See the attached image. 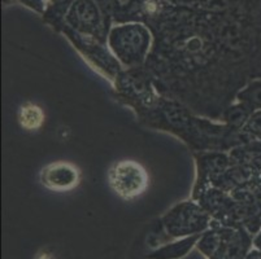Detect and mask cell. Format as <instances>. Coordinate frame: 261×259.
Wrapping results in <instances>:
<instances>
[{"mask_svg":"<svg viewBox=\"0 0 261 259\" xmlns=\"http://www.w3.org/2000/svg\"><path fill=\"white\" fill-rule=\"evenodd\" d=\"M247 101H250L252 105L261 106V83H257L247 91L246 94Z\"/></svg>","mask_w":261,"mask_h":259,"instance_id":"cell-4","label":"cell"},{"mask_svg":"<svg viewBox=\"0 0 261 259\" xmlns=\"http://www.w3.org/2000/svg\"><path fill=\"white\" fill-rule=\"evenodd\" d=\"M111 184L118 194L130 198L142 193L146 188V172L137 163H118L111 172Z\"/></svg>","mask_w":261,"mask_h":259,"instance_id":"cell-1","label":"cell"},{"mask_svg":"<svg viewBox=\"0 0 261 259\" xmlns=\"http://www.w3.org/2000/svg\"><path fill=\"white\" fill-rule=\"evenodd\" d=\"M256 242H257V245L260 246V248H261V236L258 237V239H257V241H256Z\"/></svg>","mask_w":261,"mask_h":259,"instance_id":"cell-6","label":"cell"},{"mask_svg":"<svg viewBox=\"0 0 261 259\" xmlns=\"http://www.w3.org/2000/svg\"><path fill=\"white\" fill-rule=\"evenodd\" d=\"M42 183L52 191H68L78 184V171L69 163H54L42 172Z\"/></svg>","mask_w":261,"mask_h":259,"instance_id":"cell-2","label":"cell"},{"mask_svg":"<svg viewBox=\"0 0 261 259\" xmlns=\"http://www.w3.org/2000/svg\"><path fill=\"white\" fill-rule=\"evenodd\" d=\"M251 127H252L253 131L261 134V113L257 114V116L253 118V121L251 122Z\"/></svg>","mask_w":261,"mask_h":259,"instance_id":"cell-5","label":"cell"},{"mask_svg":"<svg viewBox=\"0 0 261 259\" xmlns=\"http://www.w3.org/2000/svg\"><path fill=\"white\" fill-rule=\"evenodd\" d=\"M20 121L21 125L25 128H37L43 122V114L40 111L39 108L34 105L23 106L20 111Z\"/></svg>","mask_w":261,"mask_h":259,"instance_id":"cell-3","label":"cell"}]
</instances>
